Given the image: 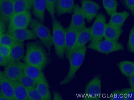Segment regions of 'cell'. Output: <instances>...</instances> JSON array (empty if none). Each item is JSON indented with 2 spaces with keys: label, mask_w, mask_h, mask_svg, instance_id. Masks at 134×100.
<instances>
[{
  "label": "cell",
  "mask_w": 134,
  "mask_h": 100,
  "mask_svg": "<svg viewBox=\"0 0 134 100\" xmlns=\"http://www.w3.org/2000/svg\"><path fill=\"white\" fill-rule=\"evenodd\" d=\"M24 63L36 66L43 71L51 62V58L46 48L40 41L29 42L26 44Z\"/></svg>",
  "instance_id": "6da1fadb"
},
{
  "label": "cell",
  "mask_w": 134,
  "mask_h": 100,
  "mask_svg": "<svg viewBox=\"0 0 134 100\" xmlns=\"http://www.w3.org/2000/svg\"><path fill=\"white\" fill-rule=\"evenodd\" d=\"M87 50V47L85 46L76 51L71 55L69 60V68L68 73L60 82L59 85H67L74 79L76 72L83 63Z\"/></svg>",
  "instance_id": "7a4b0ae2"
},
{
  "label": "cell",
  "mask_w": 134,
  "mask_h": 100,
  "mask_svg": "<svg viewBox=\"0 0 134 100\" xmlns=\"http://www.w3.org/2000/svg\"><path fill=\"white\" fill-rule=\"evenodd\" d=\"M53 45L57 58L63 60L65 57V28L60 22L55 18L52 21Z\"/></svg>",
  "instance_id": "3957f363"
},
{
  "label": "cell",
  "mask_w": 134,
  "mask_h": 100,
  "mask_svg": "<svg viewBox=\"0 0 134 100\" xmlns=\"http://www.w3.org/2000/svg\"><path fill=\"white\" fill-rule=\"evenodd\" d=\"M29 27L51 55L53 42L52 35L49 28L38 19L33 18L31 19Z\"/></svg>",
  "instance_id": "277c9868"
},
{
  "label": "cell",
  "mask_w": 134,
  "mask_h": 100,
  "mask_svg": "<svg viewBox=\"0 0 134 100\" xmlns=\"http://www.w3.org/2000/svg\"><path fill=\"white\" fill-rule=\"evenodd\" d=\"M87 47L90 49L104 54H108L115 51H122L124 49L123 44L121 43L107 40L90 43Z\"/></svg>",
  "instance_id": "5b68a950"
},
{
  "label": "cell",
  "mask_w": 134,
  "mask_h": 100,
  "mask_svg": "<svg viewBox=\"0 0 134 100\" xmlns=\"http://www.w3.org/2000/svg\"><path fill=\"white\" fill-rule=\"evenodd\" d=\"M101 77L99 74L95 76L88 82L85 88L84 100L101 99Z\"/></svg>",
  "instance_id": "8992f818"
},
{
  "label": "cell",
  "mask_w": 134,
  "mask_h": 100,
  "mask_svg": "<svg viewBox=\"0 0 134 100\" xmlns=\"http://www.w3.org/2000/svg\"><path fill=\"white\" fill-rule=\"evenodd\" d=\"M95 18L93 24L91 27V40L90 43L95 42L102 40L107 23L106 17L104 14L98 13Z\"/></svg>",
  "instance_id": "52a82bcc"
},
{
  "label": "cell",
  "mask_w": 134,
  "mask_h": 100,
  "mask_svg": "<svg viewBox=\"0 0 134 100\" xmlns=\"http://www.w3.org/2000/svg\"><path fill=\"white\" fill-rule=\"evenodd\" d=\"M32 18L31 12L14 13L8 24L7 30L17 28H27Z\"/></svg>",
  "instance_id": "ba28073f"
},
{
  "label": "cell",
  "mask_w": 134,
  "mask_h": 100,
  "mask_svg": "<svg viewBox=\"0 0 134 100\" xmlns=\"http://www.w3.org/2000/svg\"><path fill=\"white\" fill-rule=\"evenodd\" d=\"M20 64L24 74L35 80L37 83H45L50 86L43 71L36 66L28 65L21 61Z\"/></svg>",
  "instance_id": "9c48e42d"
},
{
  "label": "cell",
  "mask_w": 134,
  "mask_h": 100,
  "mask_svg": "<svg viewBox=\"0 0 134 100\" xmlns=\"http://www.w3.org/2000/svg\"><path fill=\"white\" fill-rule=\"evenodd\" d=\"M81 8L87 22H91L95 17L100 5L92 0H81Z\"/></svg>",
  "instance_id": "30bf717a"
},
{
  "label": "cell",
  "mask_w": 134,
  "mask_h": 100,
  "mask_svg": "<svg viewBox=\"0 0 134 100\" xmlns=\"http://www.w3.org/2000/svg\"><path fill=\"white\" fill-rule=\"evenodd\" d=\"M5 33L15 40L24 41L29 40H36L37 37L31 29L27 28H17L7 30Z\"/></svg>",
  "instance_id": "8fae6325"
},
{
  "label": "cell",
  "mask_w": 134,
  "mask_h": 100,
  "mask_svg": "<svg viewBox=\"0 0 134 100\" xmlns=\"http://www.w3.org/2000/svg\"><path fill=\"white\" fill-rule=\"evenodd\" d=\"M85 19L81 7L78 4H75L69 24L71 25L78 32H79L86 28Z\"/></svg>",
  "instance_id": "7c38bea8"
},
{
  "label": "cell",
  "mask_w": 134,
  "mask_h": 100,
  "mask_svg": "<svg viewBox=\"0 0 134 100\" xmlns=\"http://www.w3.org/2000/svg\"><path fill=\"white\" fill-rule=\"evenodd\" d=\"M2 72L9 80L16 81L24 73L20 61L8 64Z\"/></svg>",
  "instance_id": "4fadbf2b"
},
{
  "label": "cell",
  "mask_w": 134,
  "mask_h": 100,
  "mask_svg": "<svg viewBox=\"0 0 134 100\" xmlns=\"http://www.w3.org/2000/svg\"><path fill=\"white\" fill-rule=\"evenodd\" d=\"M65 30V56L68 60L71 50L76 42L79 32L70 24Z\"/></svg>",
  "instance_id": "5bb4252c"
},
{
  "label": "cell",
  "mask_w": 134,
  "mask_h": 100,
  "mask_svg": "<svg viewBox=\"0 0 134 100\" xmlns=\"http://www.w3.org/2000/svg\"><path fill=\"white\" fill-rule=\"evenodd\" d=\"M91 27L85 28L81 31L79 32L76 42L71 50L69 54L68 60H69L71 55L74 52L80 49L82 47L86 46L87 43L91 41Z\"/></svg>",
  "instance_id": "9a60e30c"
},
{
  "label": "cell",
  "mask_w": 134,
  "mask_h": 100,
  "mask_svg": "<svg viewBox=\"0 0 134 100\" xmlns=\"http://www.w3.org/2000/svg\"><path fill=\"white\" fill-rule=\"evenodd\" d=\"M24 56V43L23 41H16L11 46L10 54L8 61V64L20 61Z\"/></svg>",
  "instance_id": "2e32d148"
},
{
  "label": "cell",
  "mask_w": 134,
  "mask_h": 100,
  "mask_svg": "<svg viewBox=\"0 0 134 100\" xmlns=\"http://www.w3.org/2000/svg\"><path fill=\"white\" fill-rule=\"evenodd\" d=\"M15 0H1L0 3V15L7 24L14 13Z\"/></svg>",
  "instance_id": "e0dca14e"
},
{
  "label": "cell",
  "mask_w": 134,
  "mask_h": 100,
  "mask_svg": "<svg viewBox=\"0 0 134 100\" xmlns=\"http://www.w3.org/2000/svg\"><path fill=\"white\" fill-rule=\"evenodd\" d=\"M74 0H57L55 12L57 16L73 13L75 6Z\"/></svg>",
  "instance_id": "ac0fdd59"
},
{
  "label": "cell",
  "mask_w": 134,
  "mask_h": 100,
  "mask_svg": "<svg viewBox=\"0 0 134 100\" xmlns=\"http://www.w3.org/2000/svg\"><path fill=\"white\" fill-rule=\"evenodd\" d=\"M46 9V0H33L32 5V13L35 18L44 23L45 10Z\"/></svg>",
  "instance_id": "d6986e66"
},
{
  "label": "cell",
  "mask_w": 134,
  "mask_h": 100,
  "mask_svg": "<svg viewBox=\"0 0 134 100\" xmlns=\"http://www.w3.org/2000/svg\"><path fill=\"white\" fill-rule=\"evenodd\" d=\"M0 91L8 100H15L12 82L5 76L2 71L0 75Z\"/></svg>",
  "instance_id": "ffe728a7"
},
{
  "label": "cell",
  "mask_w": 134,
  "mask_h": 100,
  "mask_svg": "<svg viewBox=\"0 0 134 100\" xmlns=\"http://www.w3.org/2000/svg\"><path fill=\"white\" fill-rule=\"evenodd\" d=\"M122 33L123 30L122 28L116 27L108 23H106L104 38L105 40L118 41Z\"/></svg>",
  "instance_id": "44dd1931"
},
{
  "label": "cell",
  "mask_w": 134,
  "mask_h": 100,
  "mask_svg": "<svg viewBox=\"0 0 134 100\" xmlns=\"http://www.w3.org/2000/svg\"><path fill=\"white\" fill-rule=\"evenodd\" d=\"M130 15V13L127 11H123L120 12H116L111 16L109 23L116 27L122 28L124 23Z\"/></svg>",
  "instance_id": "7402d4cb"
},
{
  "label": "cell",
  "mask_w": 134,
  "mask_h": 100,
  "mask_svg": "<svg viewBox=\"0 0 134 100\" xmlns=\"http://www.w3.org/2000/svg\"><path fill=\"white\" fill-rule=\"evenodd\" d=\"M13 88L14 97L15 100H29L27 89L18 81L11 80Z\"/></svg>",
  "instance_id": "603a6c76"
},
{
  "label": "cell",
  "mask_w": 134,
  "mask_h": 100,
  "mask_svg": "<svg viewBox=\"0 0 134 100\" xmlns=\"http://www.w3.org/2000/svg\"><path fill=\"white\" fill-rule=\"evenodd\" d=\"M33 1L31 0H15L14 3V13L31 12Z\"/></svg>",
  "instance_id": "cb8c5ba5"
},
{
  "label": "cell",
  "mask_w": 134,
  "mask_h": 100,
  "mask_svg": "<svg viewBox=\"0 0 134 100\" xmlns=\"http://www.w3.org/2000/svg\"><path fill=\"white\" fill-rule=\"evenodd\" d=\"M117 66L124 76L127 78L134 75V62L130 61H122L118 63Z\"/></svg>",
  "instance_id": "d4e9b609"
},
{
  "label": "cell",
  "mask_w": 134,
  "mask_h": 100,
  "mask_svg": "<svg viewBox=\"0 0 134 100\" xmlns=\"http://www.w3.org/2000/svg\"><path fill=\"white\" fill-rule=\"evenodd\" d=\"M50 86L45 83H38L36 86L43 100H51L52 99L51 94L50 91Z\"/></svg>",
  "instance_id": "484cf974"
},
{
  "label": "cell",
  "mask_w": 134,
  "mask_h": 100,
  "mask_svg": "<svg viewBox=\"0 0 134 100\" xmlns=\"http://www.w3.org/2000/svg\"><path fill=\"white\" fill-rule=\"evenodd\" d=\"M102 3L108 15L111 16L117 12L118 3L116 0H102Z\"/></svg>",
  "instance_id": "4316f807"
},
{
  "label": "cell",
  "mask_w": 134,
  "mask_h": 100,
  "mask_svg": "<svg viewBox=\"0 0 134 100\" xmlns=\"http://www.w3.org/2000/svg\"><path fill=\"white\" fill-rule=\"evenodd\" d=\"M17 81L26 89L36 88L38 83L24 73H23Z\"/></svg>",
  "instance_id": "83f0119b"
},
{
  "label": "cell",
  "mask_w": 134,
  "mask_h": 100,
  "mask_svg": "<svg viewBox=\"0 0 134 100\" xmlns=\"http://www.w3.org/2000/svg\"><path fill=\"white\" fill-rule=\"evenodd\" d=\"M16 41V40L5 32L2 33L0 38L1 45L8 46L10 47L15 43Z\"/></svg>",
  "instance_id": "f1b7e54d"
},
{
  "label": "cell",
  "mask_w": 134,
  "mask_h": 100,
  "mask_svg": "<svg viewBox=\"0 0 134 100\" xmlns=\"http://www.w3.org/2000/svg\"><path fill=\"white\" fill-rule=\"evenodd\" d=\"M57 0H46V10L51 16L52 20L55 18V5Z\"/></svg>",
  "instance_id": "f546056e"
},
{
  "label": "cell",
  "mask_w": 134,
  "mask_h": 100,
  "mask_svg": "<svg viewBox=\"0 0 134 100\" xmlns=\"http://www.w3.org/2000/svg\"><path fill=\"white\" fill-rule=\"evenodd\" d=\"M27 92L29 100H43L36 88L27 89Z\"/></svg>",
  "instance_id": "4dcf8cb0"
},
{
  "label": "cell",
  "mask_w": 134,
  "mask_h": 100,
  "mask_svg": "<svg viewBox=\"0 0 134 100\" xmlns=\"http://www.w3.org/2000/svg\"><path fill=\"white\" fill-rule=\"evenodd\" d=\"M127 49L132 53H134V26L130 30L127 43Z\"/></svg>",
  "instance_id": "1f68e13d"
},
{
  "label": "cell",
  "mask_w": 134,
  "mask_h": 100,
  "mask_svg": "<svg viewBox=\"0 0 134 100\" xmlns=\"http://www.w3.org/2000/svg\"><path fill=\"white\" fill-rule=\"evenodd\" d=\"M121 91L125 100H134V89L125 88Z\"/></svg>",
  "instance_id": "d6a6232c"
},
{
  "label": "cell",
  "mask_w": 134,
  "mask_h": 100,
  "mask_svg": "<svg viewBox=\"0 0 134 100\" xmlns=\"http://www.w3.org/2000/svg\"><path fill=\"white\" fill-rule=\"evenodd\" d=\"M10 46L3 45L0 46V54L5 58L8 61L10 57Z\"/></svg>",
  "instance_id": "836d02e7"
},
{
  "label": "cell",
  "mask_w": 134,
  "mask_h": 100,
  "mask_svg": "<svg viewBox=\"0 0 134 100\" xmlns=\"http://www.w3.org/2000/svg\"><path fill=\"white\" fill-rule=\"evenodd\" d=\"M122 4L134 16V0H121Z\"/></svg>",
  "instance_id": "e575fe53"
},
{
  "label": "cell",
  "mask_w": 134,
  "mask_h": 100,
  "mask_svg": "<svg viewBox=\"0 0 134 100\" xmlns=\"http://www.w3.org/2000/svg\"><path fill=\"white\" fill-rule=\"evenodd\" d=\"M109 99L111 100H125L121 91L116 90L112 91L110 95Z\"/></svg>",
  "instance_id": "d590c367"
},
{
  "label": "cell",
  "mask_w": 134,
  "mask_h": 100,
  "mask_svg": "<svg viewBox=\"0 0 134 100\" xmlns=\"http://www.w3.org/2000/svg\"><path fill=\"white\" fill-rule=\"evenodd\" d=\"M8 25L0 15V32L5 33L8 29Z\"/></svg>",
  "instance_id": "8d00e7d4"
},
{
  "label": "cell",
  "mask_w": 134,
  "mask_h": 100,
  "mask_svg": "<svg viewBox=\"0 0 134 100\" xmlns=\"http://www.w3.org/2000/svg\"><path fill=\"white\" fill-rule=\"evenodd\" d=\"M53 100H63V98L61 94L57 91H54L53 93Z\"/></svg>",
  "instance_id": "74e56055"
},
{
  "label": "cell",
  "mask_w": 134,
  "mask_h": 100,
  "mask_svg": "<svg viewBox=\"0 0 134 100\" xmlns=\"http://www.w3.org/2000/svg\"><path fill=\"white\" fill-rule=\"evenodd\" d=\"M127 80L130 88L134 89V75L127 77Z\"/></svg>",
  "instance_id": "f35d334b"
},
{
  "label": "cell",
  "mask_w": 134,
  "mask_h": 100,
  "mask_svg": "<svg viewBox=\"0 0 134 100\" xmlns=\"http://www.w3.org/2000/svg\"><path fill=\"white\" fill-rule=\"evenodd\" d=\"M8 65V60L5 58L0 54V66H6Z\"/></svg>",
  "instance_id": "ab89813d"
},
{
  "label": "cell",
  "mask_w": 134,
  "mask_h": 100,
  "mask_svg": "<svg viewBox=\"0 0 134 100\" xmlns=\"http://www.w3.org/2000/svg\"><path fill=\"white\" fill-rule=\"evenodd\" d=\"M0 100H9L7 98V97L1 92V91H0Z\"/></svg>",
  "instance_id": "60d3db41"
},
{
  "label": "cell",
  "mask_w": 134,
  "mask_h": 100,
  "mask_svg": "<svg viewBox=\"0 0 134 100\" xmlns=\"http://www.w3.org/2000/svg\"><path fill=\"white\" fill-rule=\"evenodd\" d=\"M2 32H0V38H1V35H2Z\"/></svg>",
  "instance_id": "b9f144b4"
},
{
  "label": "cell",
  "mask_w": 134,
  "mask_h": 100,
  "mask_svg": "<svg viewBox=\"0 0 134 100\" xmlns=\"http://www.w3.org/2000/svg\"><path fill=\"white\" fill-rule=\"evenodd\" d=\"M1 72H2V71H1L0 70V75H1Z\"/></svg>",
  "instance_id": "7bdbcfd3"
},
{
  "label": "cell",
  "mask_w": 134,
  "mask_h": 100,
  "mask_svg": "<svg viewBox=\"0 0 134 100\" xmlns=\"http://www.w3.org/2000/svg\"><path fill=\"white\" fill-rule=\"evenodd\" d=\"M1 0H0V3H1Z\"/></svg>",
  "instance_id": "ee69618b"
},
{
  "label": "cell",
  "mask_w": 134,
  "mask_h": 100,
  "mask_svg": "<svg viewBox=\"0 0 134 100\" xmlns=\"http://www.w3.org/2000/svg\"><path fill=\"white\" fill-rule=\"evenodd\" d=\"M31 1H33V0H31Z\"/></svg>",
  "instance_id": "f6af8a7d"
},
{
  "label": "cell",
  "mask_w": 134,
  "mask_h": 100,
  "mask_svg": "<svg viewBox=\"0 0 134 100\" xmlns=\"http://www.w3.org/2000/svg\"><path fill=\"white\" fill-rule=\"evenodd\" d=\"M0 46H1V43H0Z\"/></svg>",
  "instance_id": "bcb514c9"
}]
</instances>
